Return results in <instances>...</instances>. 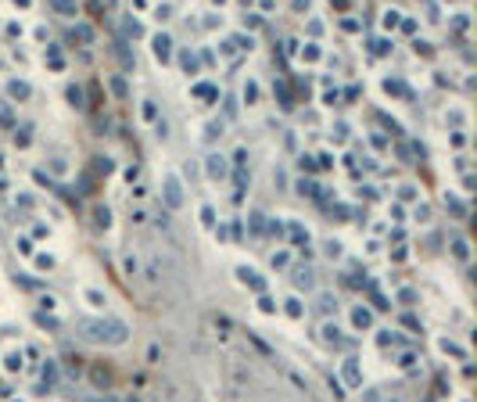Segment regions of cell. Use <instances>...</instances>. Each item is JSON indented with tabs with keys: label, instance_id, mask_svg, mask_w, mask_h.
Returning a JSON list of instances; mask_svg holds the SVG:
<instances>
[{
	"label": "cell",
	"instance_id": "cell-1",
	"mask_svg": "<svg viewBox=\"0 0 477 402\" xmlns=\"http://www.w3.org/2000/svg\"><path fill=\"white\" fill-rule=\"evenodd\" d=\"M79 334L86 337L90 345H126L129 341V327L126 320L119 316H94V320H83L79 323Z\"/></svg>",
	"mask_w": 477,
	"mask_h": 402
},
{
	"label": "cell",
	"instance_id": "cell-2",
	"mask_svg": "<svg viewBox=\"0 0 477 402\" xmlns=\"http://www.w3.org/2000/svg\"><path fill=\"white\" fill-rule=\"evenodd\" d=\"M162 205L173 208V212L183 205V183H179L176 173H165V176H162Z\"/></svg>",
	"mask_w": 477,
	"mask_h": 402
},
{
	"label": "cell",
	"instance_id": "cell-3",
	"mask_svg": "<svg viewBox=\"0 0 477 402\" xmlns=\"http://www.w3.org/2000/svg\"><path fill=\"white\" fill-rule=\"evenodd\" d=\"M341 388H362V366L356 355H348L341 363Z\"/></svg>",
	"mask_w": 477,
	"mask_h": 402
},
{
	"label": "cell",
	"instance_id": "cell-4",
	"mask_svg": "<svg viewBox=\"0 0 477 402\" xmlns=\"http://www.w3.org/2000/svg\"><path fill=\"white\" fill-rule=\"evenodd\" d=\"M205 176H208V180H226V176H230V162L223 158L219 151H208V154H205Z\"/></svg>",
	"mask_w": 477,
	"mask_h": 402
},
{
	"label": "cell",
	"instance_id": "cell-5",
	"mask_svg": "<svg viewBox=\"0 0 477 402\" xmlns=\"http://www.w3.org/2000/svg\"><path fill=\"white\" fill-rule=\"evenodd\" d=\"M352 327H356V331H370L373 327V313L366 305H352Z\"/></svg>",
	"mask_w": 477,
	"mask_h": 402
},
{
	"label": "cell",
	"instance_id": "cell-6",
	"mask_svg": "<svg viewBox=\"0 0 477 402\" xmlns=\"http://www.w3.org/2000/svg\"><path fill=\"white\" fill-rule=\"evenodd\" d=\"M237 280H244L251 291H258V295L266 291V276H258V273H255V269H248V266H240V269H237Z\"/></svg>",
	"mask_w": 477,
	"mask_h": 402
},
{
	"label": "cell",
	"instance_id": "cell-7",
	"mask_svg": "<svg viewBox=\"0 0 477 402\" xmlns=\"http://www.w3.org/2000/svg\"><path fill=\"white\" fill-rule=\"evenodd\" d=\"M151 47H155V58H158V61H169V58H173V36H169V33H158Z\"/></svg>",
	"mask_w": 477,
	"mask_h": 402
},
{
	"label": "cell",
	"instance_id": "cell-8",
	"mask_svg": "<svg viewBox=\"0 0 477 402\" xmlns=\"http://www.w3.org/2000/svg\"><path fill=\"white\" fill-rule=\"evenodd\" d=\"M291 280H295V287H305V291H312L316 287V273L309 266H298L295 273H291Z\"/></svg>",
	"mask_w": 477,
	"mask_h": 402
},
{
	"label": "cell",
	"instance_id": "cell-9",
	"mask_svg": "<svg viewBox=\"0 0 477 402\" xmlns=\"http://www.w3.org/2000/svg\"><path fill=\"white\" fill-rule=\"evenodd\" d=\"M449 248H452V255H456L459 262H470V244H467V237H452Z\"/></svg>",
	"mask_w": 477,
	"mask_h": 402
},
{
	"label": "cell",
	"instance_id": "cell-10",
	"mask_svg": "<svg viewBox=\"0 0 477 402\" xmlns=\"http://www.w3.org/2000/svg\"><path fill=\"white\" fill-rule=\"evenodd\" d=\"M248 226H251V234H255V237H266V230H269V223H266V215H262V212H251V215H248Z\"/></svg>",
	"mask_w": 477,
	"mask_h": 402
},
{
	"label": "cell",
	"instance_id": "cell-11",
	"mask_svg": "<svg viewBox=\"0 0 477 402\" xmlns=\"http://www.w3.org/2000/svg\"><path fill=\"white\" fill-rule=\"evenodd\" d=\"M194 97H197V101H208V104H212V101H219V90H215L212 83H197V86H194Z\"/></svg>",
	"mask_w": 477,
	"mask_h": 402
},
{
	"label": "cell",
	"instance_id": "cell-12",
	"mask_svg": "<svg viewBox=\"0 0 477 402\" xmlns=\"http://www.w3.org/2000/svg\"><path fill=\"white\" fill-rule=\"evenodd\" d=\"M284 230L291 234V241H295V244H309V230H305L301 223H284Z\"/></svg>",
	"mask_w": 477,
	"mask_h": 402
},
{
	"label": "cell",
	"instance_id": "cell-13",
	"mask_svg": "<svg viewBox=\"0 0 477 402\" xmlns=\"http://www.w3.org/2000/svg\"><path fill=\"white\" fill-rule=\"evenodd\" d=\"M244 191H248V169H237L234 173V201H240Z\"/></svg>",
	"mask_w": 477,
	"mask_h": 402
},
{
	"label": "cell",
	"instance_id": "cell-14",
	"mask_svg": "<svg viewBox=\"0 0 477 402\" xmlns=\"http://www.w3.org/2000/svg\"><path fill=\"white\" fill-rule=\"evenodd\" d=\"M319 337H323L327 345H341V341H345V337H341V331H337L334 323H323V327H319Z\"/></svg>",
	"mask_w": 477,
	"mask_h": 402
},
{
	"label": "cell",
	"instance_id": "cell-15",
	"mask_svg": "<svg viewBox=\"0 0 477 402\" xmlns=\"http://www.w3.org/2000/svg\"><path fill=\"white\" fill-rule=\"evenodd\" d=\"M7 94L18 97V101H25V97H29V83H25V79H11V83H7Z\"/></svg>",
	"mask_w": 477,
	"mask_h": 402
},
{
	"label": "cell",
	"instance_id": "cell-16",
	"mask_svg": "<svg viewBox=\"0 0 477 402\" xmlns=\"http://www.w3.org/2000/svg\"><path fill=\"white\" fill-rule=\"evenodd\" d=\"M445 208H449L452 215H459V219H463V215H467V205H463V201H459L456 194H445Z\"/></svg>",
	"mask_w": 477,
	"mask_h": 402
},
{
	"label": "cell",
	"instance_id": "cell-17",
	"mask_svg": "<svg viewBox=\"0 0 477 402\" xmlns=\"http://www.w3.org/2000/svg\"><path fill=\"white\" fill-rule=\"evenodd\" d=\"M384 90H388L391 97H406V94H409V90H406V83H402V79H391V75L384 79Z\"/></svg>",
	"mask_w": 477,
	"mask_h": 402
},
{
	"label": "cell",
	"instance_id": "cell-18",
	"mask_svg": "<svg viewBox=\"0 0 477 402\" xmlns=\"http://www.w3.org/2000/svg\"><path fill=\"white\" fill-rule=\"evenodd\" d=\"M316 309L323 316H330V313H337V298L334 295H319V302H316Z\"/></svg>",
	"mask_w": 477,
	"mask_h": 402
},
{
	"label": "cell",
	"instance_id": "cell-19",
	"mask_svg": "<svg viewBox=\"0 0 477 402\" xmlns=\"http://www.w3.org/2000/svg\"><path fill=\"white\" fill-rule=\"evenodd\" d=\"M179 68H183V72H197V54H194V51H183V54H179Z\"/></svg>",
	"mask_w": 477,
	"mask_h": 402
},
{
	"label": "cell",
	"instance_id": "cell-20",
	"mask_svg": "<svg viewBox=\"0 0 477 402\" xmlns=\"http://www.w3.org/2000/svg\"><path fill=\"white\" fill-rule=\"evenodd\" d=\"M219 136H223V122H208V126H205V144L219 140Z\"/></svg>",
	"mask_w": 477,
	"mask_h": 402
},
{
	"label": "cell",
	"instance_id": "cell-21",
	"mask_svg": "<svg viewBox=\"0 0 477 402\" xmlns=\"http://www.w3.org/2000/svg\"><path fill=\"white\" fill-rule=\"evenodd\" d=\"M284 309H287V316H295V320H298V316L305 313V305H301L298 298H287V302H284Z\"/></svg>",
	"mask_w": 477,
	"mask_h": 402
},
{
	"label": "cell",
	"instance_id": "cell-22",
	"mask_svg": "<svg viewBox=\"0 0 477 402\" xmlns=\"http://www.w3.org/2000/svg\"><path fill=\"white\" fill-rule=\"evenodd\" d=\"M43 384H58V363H43Z\"/></svg>",
	"mask_w": 477,
	"mask_h": 402
},
{
	"label": "cell",
	"instance_id": "cell-23",
	"mask_svg": "<svg viewBox=\"0 0 477 402\" xmlns=\"http://www.w3.org/2000/svg\"><path fill=\"white\" fill-rule=\"evenodd\" d=\"M244 101H248V104H255V101H258V83H255V79H248V83H244Z\"/></svg>",
	"mask_w": 477,
	"mask_h": 402
},
{
	"label": "cell",
	"instance_id": "cell-24",
	"mask_svg": "<svg viewBox=\"0 0 477 402\" xmlns=\"http://www.w3.org/2000/svg\"><path fill=\"white\" fill-rule=\"evenodd\" d=\"M68 101L83 108V104H86V97H83V86H75V83H72V86H68Z\"/></svg>",
	"mask_w": 477,
	"mask_h": 402
},
{
	"label": "cell",
	"instance_id": "cell-25",
	"mask_svg": "<svg viewBox=\"0 0 477 402\" xmlns=\"http://www.w3.org/2000/svg\"><path fill=\"white\" fill-rule=\"evenodd\" d=\"M301 61H319V47H316V43H305V47H301Z\"/></svg>",
	"mask_w": 477,
	"mask_h": 402
},
{
	"label": "cell",
	"instance_id": "cell-26",
	"mask_svg": "<svg viewBox=\"0 0 477 402\" xmlns=\"http://www.w3.org/2000/svg\"><path fill=\"white\" fill-rule=\"evenodd\" d=\"M441 352H449V355H459V359H463V355H467V352L459 348L456 341H449V337H445V341H441Z\"/></svg>",
	"mask_w": 477,
	"mask_h": 402
},
{
	"label": "cell",
	"instance_id": "cell-27",
	"mask_svg": "<svg viewBox=\"0 0 477 402\" xmlns=\"http://www.w3.org/2000/svg\"><path fill=\"white\" fill-rule=\"evenodd\" d=\"M269 262H273V269H284L287 262H291V255H287V252H273V259H269Z\"/></svg>",
	"mask_w": 477,
	"mask_h": 402
},
{
	"label": "cell",
	"instance_id": "cell-28",
	"mask_svg": "<svg viewBox=\"0 0 477 402\" xmlns=\"http://www.w3.org/2000/svg\"><path fill=\"white\" fill-rule=\"evenodd\" d=\"M94 219H97V226H108V223H112V212H108V205H101V208L94 212Z\"/></svg>",
	"mask_w": 477,
	"mask_h": 402
},
{
	"label": "cell",
	"instance_id": "cell-29",
	"mask_svg": "<svg viewBox=\"0 0 477 402\" xmlns=\"http://www.w3.org/2000/svg\"><path fill=\"white\" fill-rule=\"evenodd\" d=\"M201 223H205V226H215V208H212V205H201Z\"/></svg>",
	"mask_w": 477,
	"mask_h": 402
},
{
	"label": "cell",
	"instance_id": "cell-30",
	"mask_svg": "<svg viewBox=\"0 0 477 402\" xmlns=\"http://www.w3.org/2000/svg\"><path fill=\"white\" fill-rule=\"evenodd\" d=\"M4 366L11 370V374H14V370H22V355H18V352H11L7 359H4Z\"/></svg>",
	"mask_w": 477,
	"mask_h": 402
},
{
	"label": "cell",
	"instance_id": "cell-31",
	"mask_svg": "<svg viewBox=\"0 0 477 402\" xmlns=\"http://www.w3.org/2000/svg\"><path fill=\"white\" fill-rule=\"evenodd\" d=\"M258 309H262V313H276V302L269 295H258Z\"/></svg>",
	"mask_w": 477,
	"mask_h": 402
},
{
	"label": "cell",
	"instance_id": "cell-32",
	"mask_svg": "<svg viewBox=\"0 0 477 402\" xmlns=\"http://www.w3.org/2000/svg\"><path fill=\"white\" fill-rule=\"evenodd\" d=\"M398 298H402V305H413V302H417V291H413V287H402V291H398Z\"/></svg>",
	"mask_w": 477,
	"mask_h": 402
},
{
	"label": "cell",
	"instance_id": "cell-33",
	"mask_svg": "<svg viewBox=\"0 0 477 402\" xmlns=\"http://www.w3.org/2000/svg\"><path fill=\"white\" fill-rule=\"evenodd\" d=\"M122 25H126V36H140V22H133V18H126V22H122Z\"/></svg>",
	"mask_w": 477,
	"mask_h": 402
},
{
	"label": "cell",
	"instance_id": "cell-34",
	"mask_svg": "<svg viewBox=\"0 0 477 402\" xmlns=\"http://www.w3.org/2000/svg\"><path fill=\"white\" fill-rule=\"evenodd\" d=\"M54 11H58V14H75V4H68V0H58Z\"/></svg>",
	"mask_w": 477,
	"mask_h": 402
},
{
	"label": "cell",
	"instance_id": "cell-35",
	"mask_svg": "<svg viewBox=\"0 0 477 402\" xmlns=\"http://www.w3.org/2000/svg\"><path fill=\"white\" fill-rule=\"evenodd\" d=\"M377 341H380V345H395V341H398V334H391V331H380V334H377Z\"/></svg>",
	"mask_w": 477,
	"mask_h": 402
},
{
	"label": "cell",
	"instance_id": "cell-36",
	"mask_svg": "<svg viewBox=\"0 0 477 402\" xmlns=\"http://www.w3.org/2000/svg\"><path fill=\"white\" fill-rule=\"evenodd\" d=\"M398 22H402V18H398V11H388V14H384V29H395Z\"/></svg>",
	"mask_w": 477,
	"mask_h": 402
},
{
	"label": "cell",
	"instance_id": "cell-37",
	"mask_svg": "<svg viewBox=\"0 0 477 402\" xmlns=\"http://www.w3.org/2000/svg\"><path fill=\"white\" fill-rule=\"evenodd\" d=\"M36 266L40 269H54V255H36Z\"/></svg>",
	"mask_w": 477,
	"mask_h": 402
},
{
	"label": "cell",
	"instance_id": "cell-38",
	"mask_svg": "<svg viewBox=\"0 0 477 402\" xmlns=\"http://www.w3.org/2000/svg\"><path fill=\"white\" fill-rule=\"evenodd\" d=\"M402 327H409V331H420V320L413 316V313H406V316H402Z\"/></svg>",
	"mask_w": 477,
	"mask_h": 402
},
{
	"label": "cell",
	"instance_id": "cell-39",
	"mask_svg": "<svg viewBox=\"0 0 477 402\" xmlns=\"http://www.w3.org/2000/svg\"><path fill=\"white\" fill-rule=\"evenodd\" d=\"M323 252H327V255H341V244H337V241H327V244H323Z\"/></svg>",
	"mask_w": 477,
	"mask_h": 402
},
{
	"label": "cell",
	"instance_id": "cell-40",
	"mask_svg": "<svg viewBox=\"0 0 477 402\" xmlns=\"http://www.w3.org/2000/svg\"><path fill=\"white\" fill-rule=\"evenodd\" d=\"M75 33H79V40H83V43H86V40H90V36H94V29H90V25H75Z\"/></svg>",
	"mask_w": 477,
	"mask_h": 402
},
{
	"label": "cell",
	"instance_id": "cell-41",
	"mask_svg": "<svg viewBox=\"0 0 477 402\" xmlns=\"http://www.w3.org/2000/svg\"><path fill=\"white\" fill-rule=\"evenodd\" d=\"M155 115H158V112H155V104L144 101V119H147V122H155Z\"/></svg>",
	"mask_w": 477,
	"mask_h": 402
},
{
	"label": "cell",
	"instance_id": "cell-42",
	"mask_svg": "<svg viewBox=\"0 0 477 402\" xmlns=\"http://www.w3.org/2000/svg\"><path fill=\"white\" fill-rule=\"evenodd\" d=\"M90 402H122V399H115V395H108V392H104V395H97V399H90Z\"/></svg>",
	"mask_w": 477,
	"mask_h": 402
},
{
	"label": "cell",
	"instance_id": "cell-43",
	"mask_svg": "<svg viewBox=\"0 0 477 402\" xmlns=\"http://www.w3.org/2000/svg\"><path fill=\"white\" fill-rule=\"evenodd\" d=\"M126 402H140V399H136V395H129V399H126Z\"/></svg>",
	"mask_w": 477,
	"mask_h": 402
},
{
	"label": "cell",
	"instance_id": "cell-44",
	"mask_svg": "<svg viewBox=\"0 0 477 402\" xmlns=\"http://www.w3.org/2000/svg\"><path fill=\"white\" fill-rule=\"evenodd\" d=\"M388 402H398V399H388Z\"/></svg>",
	"mask_w": 477,
	"mask_h": 402
}]
</instances>
